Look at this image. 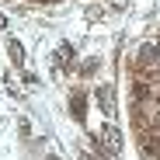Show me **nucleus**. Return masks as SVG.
Masks as SVG:
<instances>
[{
  "label": "nucleus",
  "instance_id": "1",
  "mask_svg": "<svg viewBox=\"0 0 160 160\" xmlns=\"http://www.w3.org/2000/svg\"><path fill=\"white\" fill-rule=\"evenodd\" d=\"M98 146H101V153H118L122 150V132L115 125H104L101 136H98Z\"/></svg>",
  "mask_w": 160,
  "mask_h": 160
},
{
  "label": "nucleus",
  "instance_id": "2",
  "mask_svg": "<svg viewBox=\"0 0 160 160\" xmlns=\"http://www.w3.org/2000/svg\"><path fill=\"white\" fill-rule=\"evenodd\" d=\"M157 56H160V52H157V45H143V52H139V66H150Z\"/></svg>",
  "mask_w": 160,
  "mask_h": 160
},
{
  "label": "nucleus",
  "instance_id": "3",
  "mask_svg": "<svg viewBox=\"0 0 160 160\" xmlns=\"http://www.w3.org/2000/svg\"><path fill=\"white\" fill-rule=\"evenodd\" d=\"M98 104H101L104 112H112V91H108V87H104V91H98Z\"/></svg>",
  "mask_w": 160,
  "mask_h": 160
},
{
  "label": "nucleus",
  "instance_id": "4",
  "mask_svg": "<svg viewBox=\"0 0 160 160\" xmlns=\"http://www.w3.org/2000/svg\"><path fill=\"white\" fill-rule=\"evenodd\" d=\"M70 112H73L77 118H84V98H80V94L73 98V104H70Z\"/></svg>",
  "mask_w": 160,
  "mask_h": 160
},
{
  "label": "nucleus",
  "instance_id": "5",
  "mask_svg": "<svg viewBox=\"0 0 160 160\" xmlns=\"http://www.w3.org/2000/svg\"><path fill=\"white\" fill-rule=\"evenodd\" d=\"M11 59H14V63H21V59H24V49H21L18 42H11Z\"/></svg>",
  "mask_w": 160,
  "mask_h": 160
},
{
  "label": "nucleus",
  "instance_id": "6",
  "mask_svg": "<svg viewBox=\"0 0 160 160\" xmlns=\"http://www.w3.org/2000/svg\"><path fill=\"white\" fill-rule=\"evenodd\" d=\"M49 160H59V157H49Z\"/></svg>",
  "mask_w": 160,
  "mask_h": 160
},
{
  "label": "nucleus",
  "instance_id": "7",
  "mask_svg": "<svg viewBox=\"0 0 160 160\" xmlns=\"http://www.w3.org/2000/svg\"><path fill=\"white\" fill-rule=\"evenodd\" d=\"M84 160H87V157H84Z\"/></svg>",
  "mask_w": 160,
  "mask_h": 160
}]
</instances>
